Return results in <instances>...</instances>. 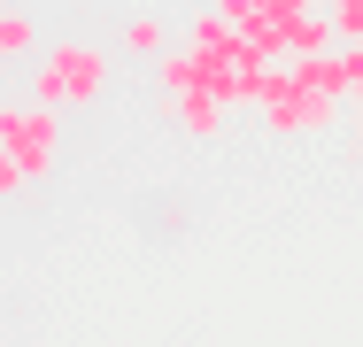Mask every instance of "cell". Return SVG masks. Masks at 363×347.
<instances>
[{
  "label": "cell",
  "mask_w": 363,
  "mask_h": 347,
  "mask_svg": "<svg viewBox=\"0 0 363 347\" xmlns=\"http://www.w3.org/2000/svg\"><path fill=\"white\" fill-rule=\"evenodd\" d=\"M0 55H8V62H23V55H39V23H31L23 8H0Z\"/></svg>",
  "instance_id": "cell-8"
},
{
  "label": "cell",
  "mask_w": 363,
  "mask_h": 347,
  "mask_svg": "<svg viewBox=\"0 0 363 347\" xmlns=\"http://www.w3.org/2000/svg\"><path fill=\"white\" fill-rule=\"evenodd\" d=\"M0 8H8V0H0Z\"/></svg>",
  "instance_id": "cell-14"
},
{
  "label": "cell",
  "mask_w": 363,
  "mask_h": 347,
  "mask_svg": "<svg viewBox=\"0 0 363 347\" xmlns=\"http://www.w3.org/2000/svg\"><path fill=\"white\" fill-rule=\"evenodd\" d=\"M325 16H333L340 47H356V39H363V0H325Z\"/></svg>",
  "instance_id": "cell-10"
},
{
  "label": "cell",
  "mask_w": 363,
  "mask_h": 347,
  "mask_svg": "<svg viewBox=\"0 0 363 347\" xmlns=\"http://www.w3.org/2000/svg\"><path fill=\"white\" fill-rule=\"evenodd\" d=\"M0 147L23 162V178H55V162H62V108L16 101V108H8V139H0Z\"/></svg>",
  "instance_id": "cell-3"
},
{
  "label": "cell",
  "mask_w": 363,
  "mask_h": 347,
  "mask_svg": "<svg viewBox=\"0 0 363 347\" xmlns=\"http://www.w3.org/2000/svg\"><path fill=\"white\" fill-rule=\"evenodd\" d=\"M101 93H108V55L93 39H55L23 77V101L39 108H93Z\"/></svg>",
  "instance_id": "cell-1"
},
{
  "label": "cell",
  "mask_w": 363,
  "mask_h": 347,
  "mask_svg": "<svg viewBox=\"0 0 363 347\" xmlns=\"http://www.w3.org/2000/svg\"><path fill=\"white\" fill-rule=\"evenodd\" d=\"M333 47H340L333 16H325V8H294V16H286V39H279V62H301V55H333Z\"/></svg>",
  "instance_id": "cell-6"
},
{
  "label": "cell",
  "mask_w": 363,
  "mask_h": 347,
  "mask_svg": "<svg viewBox=\"0 0 363 347\" xmlns=\"http://www.w3.org/2000/svg\"><path fill=\"white\" fill-rule=\"evenodd\" d=\"M162 116L186 139H224V116H232V108H224L217 93H186V101H162Z\"/></svg>",
  "instance_id": "cell-7"
},
{
  "label": "cell",
  "mask_w": 363,
  "mask_h": 347,
  "mask_svg": "<svg viewBox=\"0 0 363 347\" xmlns=\"http://www.w3.org/2000/svg\"><path fill=\"white\" fill-rule=\"evenodd\" d=\"M263 132L279 139H301V132H333L340 124V93H317V85H301L294 69H271L263 77Z\"/></svg>",
  "instance_id": "cell-2"
},
{
  "label": "cell",
  "mask_w": 363,
  "mask_h": 347,
  "mask_svg": "<svg viewBox=\"0 0 363 347\" xmlns=\"http://www.w3.org/2000/svg\"><path fill=\"white\" fill-rule=\"evenodd\" d=\"M124 55H140V62L162 55V16H132V23H124Z\"/></svg>",
  "instance_id": "cell-9"
},
{
  "label": "cell",
  "mask_w": 363,
  "mask_h": 347,
  "mask_svg": "<svg viewBox=\"0 0 363 347\" xmlns=\"http://www.w3.org/2000/svg\"><path fill=\"white\" fill-rule=\"evenodd\" d=\"M356 154H363V101H356Z\"/></svg>",
  "instance_id": "cell-12"
},
{
  "label": "cell",
  "mask_w": 363,
  "mask_h": 347,
  "mask_svg": "<svg viewBox=\"0 0 363 347\" xmlns=\"http://www.w3.org/2000/svg\"><path fill=\"white\" fill-rule=\"evenodd\" d=\"M224 23L263 55V62H279V39H286V16H294V0H209Z\"/></svg>",
  "instance_id": "cell-4"
},
{
  "label": "cell",
  "mask_w": 363,
  "mask_h": 347,
  "mask_svg": "<svg viewBox=\"0 0 363 347\" xmlns=\"http://www.w3.org/2000/svg\"><path fill=\"white\" fill-rule=\"evenodd\" d=\"M0 77H8V55H0Z\"/></svg>",
  "instance_id": "cell-13"
},
{
  "label": "cell",
  "mask_w": 363,
  "mask_h": 347,
  "mask_svg": "<svg viewBox=\"0 0 363 347\" xmlns=\"http://www.w3.org/2000/svg\"><path fill=\"white\" fill-rule=\"evenodd\" d=\"M23 186H31V178H23V162H16L8 147H0V193H23Z\"/></svg>",
  "instance_id": "cell-11"
},
{
  "label": "cell",
  "mask_w": 363,
  "mask_h": 347,
  "mask_svg": "<svg viewBox=\"0 0 363 347\" xmlns=\"http://www.w3.org/2000/svg\"><path fill=\"white\" fill-rule=\"evenodd\" d=\"M155 93H162V101H186V93H209V62H201V55H194V47H162V55H155Z\"/></svg>",
  "instance_id": "cell-5"
}]
</instances>
